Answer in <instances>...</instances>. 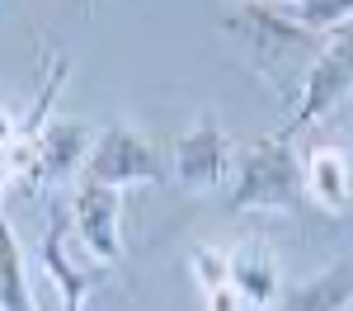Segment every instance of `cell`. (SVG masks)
Segmentation results:
<instances>
[{"instance_id": "5bb4252c", "label": "cell", "mask_w": 353, "mask_h": 311, "mask_svg": "<svg viewBox=\"0 0 353 311\" xmlns=\"http://www.w3.org/2000/svg\"><path fill=\"white\" fill-rule=\"evenodd\" d=\"M189 274H193V283H198L203 292L226 288V274H231V250H221V245H193V250H189Z\"/></svg>"}, {"instance_id": "ba28073f", "label": "cell", "mask_w": 353, "mask_h": 311, "mask_svg": "<svg viewBox=\"0 0 353 311\" xmlns=\"http://www.w3.org/2000/svg\"><path fill=\"white\" fill-rule=\"evenodd\" d=\"M301 194L325 212H349L353 208V170L344 146H311L301 161Z\"/></svg>"}, {"instance_id": "d6986e66", "label": "cell", "mask_w": 353, "mask_h": 311, "mask_svg": "<svg viewBox=\"0 0 353 311\" xmlns=\"http://www.w3.org/2000/svg\"><path fill=\"white\" fill-rule=\"evenodd\" d=\"M349 311H353V307H349Z\"/></svg>"}, {"instance_id": "3957f363", "label": "cell", "mask_w": 353, "mask_h": 311, "mask_svg": "<svg viewBox=\"0 0 353 311\" xmlns=\"http://www.w3.org/2000/svg\"><path fill=\"white\" fill-rule=\"evenodd\" d=\"M94 146V128H85L76 118H48V128L33 141H10L5 156V174L24 184V194H43L57 184H71V174L85 165Z\"/></svg>"}, {"instance_id": "9c48e42d", "label": "cell", "mask_w": 353, "mask_h": 311, "mask_svg": "<svg viewBox=\"0 0 353 311\" xmlns=\"http://www.w3.org/2000/svg\"><path fill=\"white\" fill-rule=\"evenodd\" d=\"M43 269L52 274L57 292H61V307L66 311H85V297L99 288V264H76V250H71V236H66V222H52L48 236H43Z\"/></svg>"}, {"instance_id": "4fadbf2b", "label": "cell", "mask_w": 353, "mask_h": 311, "mask_svg": "<svg viewBox=\"0 0 353 311\" xmlns=\"http://www.w3.org/2000/svg\"><path fill=\"white\" fill-rule=\"evenodd\" d=\"M292 24H301L316 38H325L334 28L353 24V0H301V5H292Z\"/></svg>"}, {"instance_id": "9a60e30c", "label": "cell", "mask_w": 353, "mask_h": 311, "mask_svg": "<svg viewBox=\"0 0 353 311\" xmlns=\"http://www.w3.org/2000/svg\"><path fill=\"white\" fill-rule=\"evenodd\" d=\"M203 311H245L241 292L226 283V288H212V292H203Z\"/></svg>"}, {"instance_id": "5b68a950", "label": "cell", "mask_w": 353, "mask_h": 311, "mask_svg": "<svg viewBox=\"0 0 353 311\" xmlns=\"http://www.w3.org/2000/svg\"><path fill=\"white\" fill-rule=\"evenodd\" d=\"M85 179L123 194L132 184H165L170 165H165V151L146 132H137L128 123H109L104 132H94V146L85 156Z\"/></svg>"}, {"instance_id": "277c9868", "label": "cell", "mask_w": 353, "mask_h": 311, "mask_svg": "<svg viewBox=\"0 0 353 311\" xmlns=\"http://www.w3.org/2000/svg\"><path fill=\"white\" fill-rule=\"evenodd\" d=\"M349 94H353V24H344V28H334V33L321 38V52H316V61L306 66L301 90H297V104H292V118L278 128V137L292 141L301 128L330 118Z\"/></svg>"}, {"instance_id": "ac0fdd59", "label": "cell", "mask_w": 353, "mask_h": 311, "mask_svg": "<svg viewBox=\"0 0 353 311\" xmlns=\"http://www.w3.org/2000/svg\"><path fill=\"white\" fill-rule=\"evenodd\" d=\"M241 5H245V0H241Z\"/></svg>"}, {"instance_id": "8fae6325", "label": "cell", "mask_w": 353, "mask_h": 311, "mask_svg": "<svg viewBox=\"0 0 353 311\" xmlns=\"http://www.w3.org/2000/svg\"><path fill=\"white\" fill-rule=\"evenodd\" d=\"M353 307V259H334L321 274L278 292V311H349Z\"/></svg>"}, {"instance_id": "7c38bea8", "label": "cell", "mask_w": 353, "mask_h": 311, "mask_svg": "<svg viewBox=\"0 0 353 311\" xmlns=\"http://www.w3.org/2000/svg\"><path fill=\"white\" fill-rule=\"evenodd\" d=\"M0 311H38L28 288V259L19 250V236L0 208Z\"/></svg>"}, {"instance_id": "7a4b0ae2", "label": "cell", "mask_w": 353, "mask_h": 311, "mask_svg": "<svg viewBox=\"0 0 353 311\" xmlns=\"http://www.w3.org/2000/svg\"><path fill=\"white\" fill-rule=\"evenodd\" d=\"M301 161L292 141L269 132L241 151L236 184H231V212H297L301 203Z\"/></svg>"}, {"instance_id": "8992f818", "label": "cell", "mask_w": 353, "mask_h": 311, "mask_svg": "<svg viewBox=\"0 0 353 311\" xmlns=\"http://www.w3.org/2000/svg\"><path fill=\"white\" fill-rule=\"evenodd\" d=\"M231 165V137L221 132V123L198 118L189 132L170 141V174L184 194H212Z\"/></svg>"}, {"instance_id": "e0dca14e", "label": "cell", "mask_w": 353, "mask_h": 311, "mask_svg": "<svg viewBox=\"0 0 353 311\" xmlns=\"http://www.w3.org/2000/svg\"><path fill=\"white\" fill-rule=\"evenodd\" d=\"M273 5H288V10H292V5H301V0H273Z\"/></svg>"}, {"instance_id": "6da1fadb", "label": "cell", "mask_w": 353, "mask_h": 311, "mask_svg": "<svg viewBox=\"0 0 353 311\" xmlns=\"http://www.w3.org/2000/svg\"><path fill=\"white\" fill-rule=\"evenodd\" d=\"M226 33L241 43L245 66L269 81L288 104H297V90L306 66L321 52V38L306 33L301 24H292V14L273 10V5H259V0H245L241 10L226 14Z\"/></svg>"}, {"instance_id": "30bf717a", "label": "cell", "mask_w": 353, "mask_h": 311, "mask_svg": "<svg viewBox=\"0 0 353 311\" xmlns=\"http://www.w3.org/2000/svg\"><path fill=\"white\" fill-rule=\"evenodd\" d=\"M226 283L241 292V302L250 311H273L278 307V292H283L278 259L259 241H245L241 250H231V274H226Z\"/></svg>"}, {"instance_id": "2e32d148", "label": "cell", "mask_w": 353, "mask_h": 311, "mask_svg": "<svg viewBox=\"0 0 353 311\" xmlns=\"http://www.w3.org/2000/svg\"><path fill=\"white\" fill-rule=\"evenodd\" d=\"M5 184H10V174H5V156H0V194H5Z\"/></svg>"}, {"instance_id": "52a82bcc", "label": "cell", "mask_w": 353, "mask_h": 311, "mask_svg": "<svg viewBox=\"0 0 353 311\" xmlns=\"http://www.w3.org/2000/svg\"><path fill=\"white\" fill-rule=\"evenodd\" d=\"M118 212H123V194L90 184V179L71 198V231H76L81 250L90 254V264H99V269H109L123 254V217Z\"/></svg>"}]
</instances>
